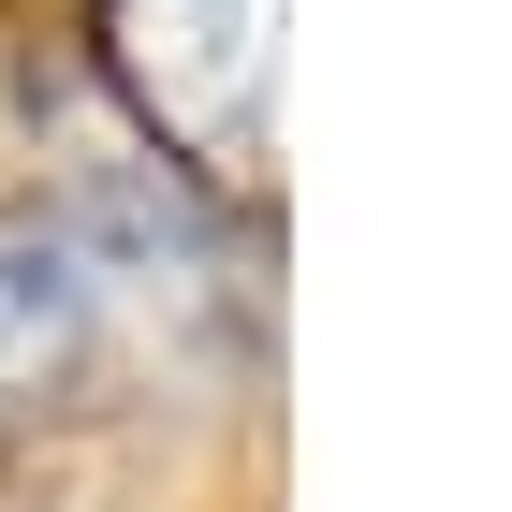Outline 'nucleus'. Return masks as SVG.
Wrapping results in <instances>:
<instances>
[{
	"label": "nucleus",
	"mask_w": 512,
	"mask_h": 512,
	"mask_svg": "<svg viewBox=\"0 0 512 512\" xmlns=\"http://www.w3.org/2000/svg\"><path fill=\"white\" fill-rule=\"evenodd\" d=\"M264 44H278V0H118V59L205 161L264 147Z\"/></svg>",
	"instance_id": "obj_1"
},
{
	"label": "nucleus",
	"mask_w": 512,
	"mask_h": 512,
	"mask_svg": "<svg viewBox=\"0 0 512 512\" xmlns=\"http://www.w3.org/2000/svg\"><path fill=\"white\" fill-rule=\"evenodd\" d=\"M132 249L103 235V220H30V235H0V410L44 381H74L103 337H118L132 308Z\"/></svg>",
	"instance_id": "obj_2"
}]
</instances>
